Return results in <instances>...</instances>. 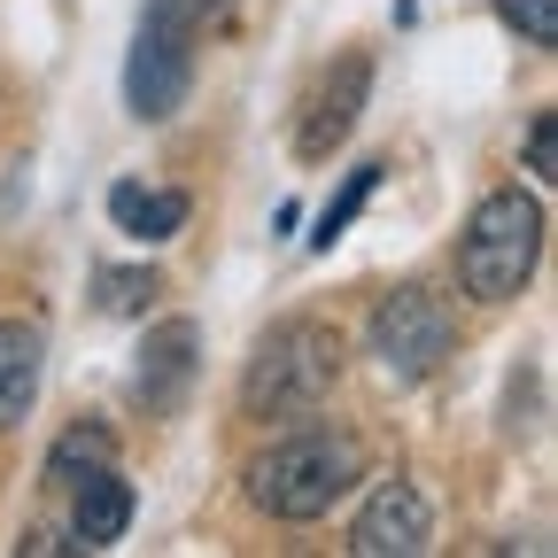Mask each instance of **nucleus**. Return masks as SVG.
<instances>
[{
  "instance_id": "obj_1",
  "label": "nucleus",
  "mask_w": 558,
  "mask_h": 558,
  "mask_svg": "<svg viewBox=\"0 0 558 558\" xmlns=\"http://www.w3.org/2000/svg\"><path fill=\"white\" fill-rule=\"evenodd\" d=\"M357 481H365V442L349 427H295V435H279L248 465V505L271 512V520H288V527H311Z\"/></svg>"
},
{
  "instance_id": "obj_2",
  "label": "nucleus",
  "mask_w": 558,
  "mask_h": 558,
  "mask_svg": "<svg viewBox=\"0 0 558 558\" xmlns=\"http://www.w3.org/2000/svg\"><path fill=\"white\" fill-rule=\"evenodd\" d=\"M341 380V333L326 318H279L241 373L248 418H311Z\"/></svg>"
},
{
  "instance_id": "obj_3",
  "label": "nucleus",
  "mask_w": 558,
  "mask_h": 558,
  "mask_svg": "<svg viewBox=\"0 0 558 558\" xmlns=\"http://www.w3.org/2000/svg\"><path fill=\"white\" fill-rule=\"evenodd\" d=\"M543 256V202L520 186H497L473 202V218L458 233V279L473 303H512Z\"/></svg>"
},
{
  "instance_id": "obj_4",
  "label": "nucleus",
  "mask_w": 558,
  "mask_h": 558,
  "mask_svg": "<svg viewBox=\"0 0 558 558\" xmlns=\"http://www.w3.org/2000/svg\"><path fill=\"white\" fill-rule=\"evenodd\" d=\"M194 0H148L140 9V32H132V62H124V101L132 117H179L186 86H194Z\"/></svg>"
},
{
  "instance_id": "obj_5",
  "label": "nucleus",
  "mask_w": 558,
  "mask_h": 558,
  "mask_svg": "<svg viewBox=\"0 0 558 558\" xmlns=\"http://www.w3.org/2000/svg\"><path fill=\"white\" fill-rule=\"evenodd\" d=\"M365 341H373V357H380V373L396 388H418V380H435L442 357L458 349V318H450V303L435 288H396V295L373 303Z\"/></svg>"
},
{
  "instance_id": "obj_6",
  "label": "nucleus",
  "mask_w": 558,
  "mask_h": 558,
  "mask_svg": "<svg viewBox=\"0 0 558 558\" xmlns=\"http://www.w3.org/2000/svg\"><path fill=\"white\" fill-rule=\"evenodd\" d=\"M349 550L357 558H418V550H435V512L427 497H418L411 481H380L357 527H349Z\"/></svg>"
},
{
  "instance_id": "obj_7",
  "label": "nucleus",
  "mask_w": 558,
  "mask_h": 558,
  "mask_svg": "<svg viewBox=\"0 0 558 558\" xmlns=\"http://www.w3.org/2000/svg\"><path fill=\"white\" fill-rule=\"evenodd\" d=\"M365 94H373V54H341L333 70H326V86L311 94V117H303V132H295V148H303V163H326L349 132H357V109H365Z\"/></svg>"
},
{
  "instance_id": "obj_8",
  "label": "nucleus",
  "mask_w": 558,
  "mask_h": 558,
  "mask_svg": "<svg viewBox=\"0 0 558 558\" xmlns=\"http://www.w3.org/2000/svg\"><path fill=\"white\" fill-rule=\"evenodd\" d=\"M39 365H47V333L32 318H0V435L24 427L39 403Z\"/></svg>"
},
{
  "instance_id": "obj_9",
  "label": "nucleus",
  "mask_w": 558,
  "mask_h": 558,
  "mask_svg": "<svg viewBox=\"0 0 558 558\" xmlns=\"http://www.w3.org/2000/svg\"><path fill=\"white\" fill-rule=\"evenodd\" d=\"M186 380H194V326L186 318H163L148 341H140V403L148 411H171L179 396H186Z\"/></svg>"
},
{
  "instance_id": "obj_10",
  "label": "nucleus",
  "mask_w": 558,
  "mask_h": 558,
  "mask_svg": "<svg viewBox=\"0 0 558 558\" xmlns=\"http://www.w3.org/2000/svg\"><path fill=\"white\" fill-rule=\"evenodd\" d=\"M124 527H132V488L117 481V465H94L70 497V535H78V550H109Z\"/></svg>"
},
{
  "instance_id": "obj_11",
  "label": "nucleus",
  "mask_w": 558,
  "mask_h": 558,
  "mask_svg": "<svg viewBox=\"0 0 558 558\" xmlns=\"http://www.w3.org/2000/svg\"><path fill=\"white\" fill-rule=\"evenodd\" d=\"M186 194H148L140 179H124V186H109V218L132 233V241H171L179 226H186Z\"/></svg>"
},
{
  "instance_id": "obj_12",
  "label": "nucleus",
  "mask_w": 558,
  "mask_h": 558,
  "mask_svg": "<svg viewBox=\"0 0 558 558\" xmlns=\"http://www.w3.org/2000/svg\"><path fill=\"white\" fill-rule=\"evenodd\" d=\"M156 295H163V279H156V271H132V264L94 271V311H101V318H140Z\"/></svg>"
},
{
  "instance_id": "obj_13",
  "label": "nucleus",
  "mask_w": 558,
  "mask_h": 558,
  "mask_svg": "<svg viewBox=\"0 0 558 558\" xmlns=\"http://www.w3.org/2000/svg\"><path fill=\"white\" fill-rule=\"evenodd\" d=\"M380 171H388V163H357V171H349V186H341V194H333V202L318 209V233H311V248H333V241L349 233V218H357V209L373 202V186H380Z\"/></svg>"
},
{
  "instance_id": "obj_14",
  "label": "nucleus",
  "mask_w": 558,
  "mask_h": 558,
  "mask_svg": "<svg viewBox=\"0 0 558 558\" xmlns=\"http://www.w3.org/2000/svg\"><path fill=\"white\" fill-rule=\"evenodd\" d=\"M117 458V442L101 435V427H70L54 450H47V481H78V465L94 473V465H109Z\"/></svg>"
},
{
  "instance_id": "obj_15",
  "label": "nucleus",
  "mask_w": 558,
  "mask_h": 558,
  "mask_svg": "<svg viewBox=\"0 0 558 558\" xmlns=\"http://www.w3.org/2000/svg\"><path fill=\"white\" fill-rule=\"evenodd\" d=\"M505 32H520L527 47H558V0H488Z\"/></svg>"
},
{
  "instance_id": "obj_16",
  "label": "nucleus",
  "mask_w": 558,
  "mask_h": 558,
  "mask_svg": "<svg viewBox=\"0 0 558 558\" xmlns=\"http://www.w3.org/2000/svg\"><path fill=\"white\" fill-rule=\"evenodd\" d=\"M527 171L543 186H558V109H535L527 117Z\"/></svg>"
},
{
  "instance_id": "obj_17",
  "label": "nucleus",
  "mask_w": 558,
  "mask_h": 558,
  "mask_svg": "<svg viewBox=\"0 0 558 558\" xmlns=\"http://www.w3.org/2000/svg\"><path fill=\"white\" fill-rule=\"evenodd\" d=\"M194 9H226V0H194Z\"/></svg>"
}]
</instances>
